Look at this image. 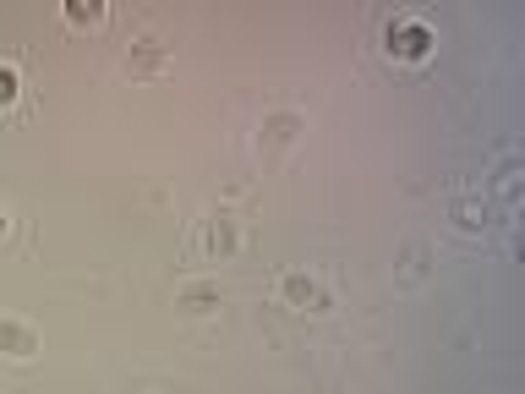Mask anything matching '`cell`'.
I'll use <instances>...</instances> for the list:
<instances>
[{"mask_svg":"<svg viewBox=\"0 0 525 394\" xmlns=\"http://www.w3.org/2000/svg\"><path fill=\"white\" fill-rule=\"evenodd\" d=\"M175 301H181L186 312H214L219 307V285H181Z\"/></svg>","mask_w":525,"mask_h":394,"instance_id":"cell-5","label":"cell"},{"mask_svg":"<svg viewBox=\"0 0 525 394\" xmlns=\"http://www.w3.org/2000/svg\"><path fill=\"white\" fill-rule=\"evenodd\" d=\"M427 44H433V33H427L422 22H394V28H389V50L405 55V61H422Z\"/></svg>","mask_w":525,"mask_h":394,"instance_id":"cell-2","label":"cell"},{"mask_svg":"<svg viewBox=\"0 0 525 394\" xmlns=\"http://www.w3.org/2000/svg\"><path fill=\"white\" fill-rule=\"evenodd\" d=\"M285 301L290 307H301V312H323L329 307V291H323L312 274H285Z\"/></svg>","mask_w":525,"mask_h":394,"instance_id":"cell-1","label":"cell"},{"mask_svg":"<svg viewBox=\"0 0 525 394\" xmlns=\"http://www.w3.org/2000/svg\"><path fill=\"white\" fill-rule=\"evenodd\" d=\"M132 66H137V72H154V66H159V50H154V39H148V44H143V55H137V61H132Z\"/></svg>","mask_w":525,"mask_h":394,"instance_id":"cell-9","label":"cell"},{"mask_svg":"<svg viewBox=\"0 0 525 394\" xmlns=\"http://www.w3.org/2000/svg\"><path fill=\"white\" fill-rule=\"evenodd\" d=\"M454 214H460V225H465V230L487 225V214H482V208H476V203H460V208H454Z\"/></svg>","mask_w":525,"mask_h":394,"instance_id":"cell-7","label":"cell"},{"mask_svg":"<svg viewBox=\"0 0 525 394\" xmlns=\"http://www.w3.org/2000/svg\"><path fill=\"white\" fill-rule=\"evenodd\" d=\"M0 351H11V356H33V351H39V334H33L28 323L0 318Z\"/></svg>","mask_w":525,"mask_h":394,"instance_id":"cell-4","label":"cell"},{"mask_svg":"<svg viewBox=\"0 0 525 394\" xmlns=\"http://www.w3.org/2000/svg\"><path fill=\"white\" fill-rule=\"evenodd\" d=\"M0 236H6V214H0Z\"/></svg>","mask_w":525,"mask_h":394,"instance_id":"cell-10","label":"cell"},{"mask_svg":"<svg viewBox=\"0 0 525 394\" xmlns=\"http://www.w3.org/2000/svg\"><path fill=\"white\" fill-rule=\"evenodd\" d=\"M66 17H72V22H99V17H104V6H93V0L83 6V0H77V6H66Z\"/></svg>","mask_w":525,"mask_h":394,"instance_id":"cell-6","label":"cell"},{"mask_svg":"<svg viewBox=\"0 0 525 394\" xmlns=\"http://www.w3.org/2000/svg\"><path fill=\"white\" fill-rule=\"evenodd\" d=\"M236 247H241V236H236V219L214 214V219L203 225V252H214V258H230Z\"/></svg>","mask_w":525,"mask_h":394,"instance_id":"cell-3","label":"cell"},{"mask_svg":"<svg viewBox=\"0 0 525 394\" xmlns=\"http://www.w3.org/2000/svg\"><path fill=\"white\" fill-rule=\"evenodd\" d=\"M11 99H17V72L0 66V104H11Z\"/></svg>","mask_w":525,"mask_h":394,"instance_id":"cell-8","label":"cell"}]
</instances>
